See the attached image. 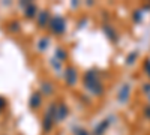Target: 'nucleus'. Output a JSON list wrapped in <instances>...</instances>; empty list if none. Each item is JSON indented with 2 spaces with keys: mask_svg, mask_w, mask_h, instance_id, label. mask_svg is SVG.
I'll list each match as a JSON object with an SVG mask.
<instances>
[{
  "mask_svg": "<svg viewBox=\"0 0 150 135\" xmlns=\"http://www.w3.org/2000/svg\"><path fill=\"white\" fill-rule=\"evenodd\" d=\"M63 20L62 18H59V17H56L54 20H53V23H51V29L56 32V33H62L65 30V26H63Z\"/></svg>",
  "mask_w": 150,
  "mask_h": 135,
  "instance_id": "nucleus-1",
  "label": "nucleus"
},
{
  "mask_svg": "<svg viewBox=\"0 0 150 135\" xmlns=\"http://www.w3.org/2000/svg\"><path fill=\"white\" fill-rule=\"evenodd\" d=\"M68 83L69 84H72V83H75V71L74 69H68Z\"/></svg>",
  "mask_w": 150,
  "mask_h": 135,
  "instance_id": "nucleus-2",
  "label": "nucleus"
},
{
  "mask_svg": "<svg viewBox=\"0 0 150 135\" xmlns=\"http://www.w3.org/2000/svg\"><path fill=\"white\" fill-rule=\"evenodd\" d=\"M39 102H41V96L38 95V93H36V95H33V99H32V107H35V105L38 107V105H39Z\"/></svg>",
  "mask_w": 150,
  "mask_h": 135,
  "instance_id": "nucleus-3",
  "label": "nucleus"
}]
</instances>
